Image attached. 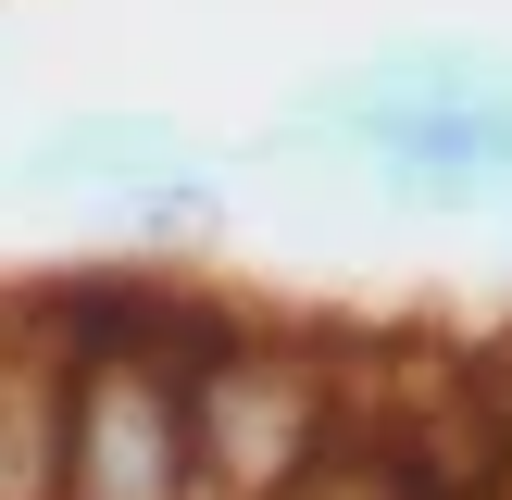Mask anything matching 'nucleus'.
<instances>
[{"label":"nucleus","mask_w":512,"mask_h":500,"mask_svg":"<svg viewBox=\"0 0 512 500\" xmlns=\"http://www.w3.org/2000/svg\"><path fill=\"white\" fill-rule=\"evenodd\" d=\"M0 200H25V213H88V225H113V238L188 250V238L225 225V163L175 113L88 100V113H50L38 138L0 150Z\"/></svg>","instance_id":"nucleus-1"},{"label":"nucleus","mask_w":512,"mask_h":500,"mask_svg":"<svg viewBox=\"0 0 512 500\" xmlns=\"http://www.w3.org/2000/svg\"><path fill=\"white\" fill-rule=\"evenodd\" d=\"M250 175H338L400 225H475L512 213V100H450V113H375V125H300L275 113L250 138Z\"/></svg>","instance_id":"nucleus-2"},{"label":"nucleus","mask_w":512,"mask_h":500,"mask_svg":"<svg viewBox=\"0 0 512 500\" xmlns=\"http://www.w3.org/2000/svg\"><path fill=\"white\" fill-rule=\"evenodd\" d=\"M450 100H512V38H388L363 63L313 75L288 113L300 125H375V113H450Z\"/></svg>","instance_id":"nucleus-3"}]
</instances>
